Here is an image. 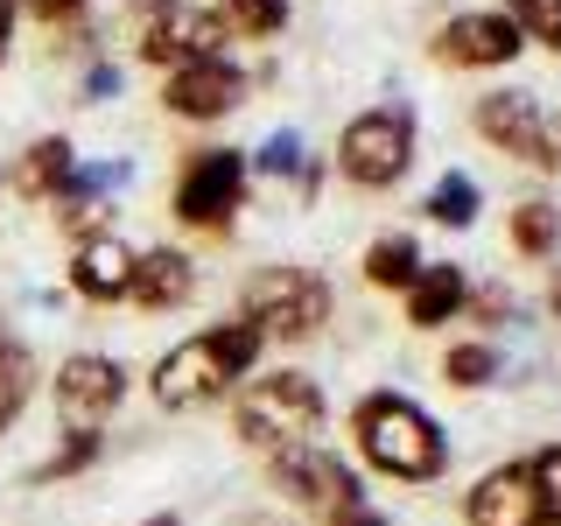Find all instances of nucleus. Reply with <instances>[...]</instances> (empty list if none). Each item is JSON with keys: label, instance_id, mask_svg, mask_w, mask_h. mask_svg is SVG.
<instances>
[{"label": "nucleus", "instance_id": "17", "mask_svg": "<svg viewBox=\"0 0 561 526\" xmlns=\"http://www.w3.org/2000/svg\"><path fill=\"white\" fill-rule=\"evenodd\" d=\"M456 309H463V274H456V267H421L414 295H408V323L435 330V323H449Z\"/></svg>", "mask_w": 561, "mask_h": 526}, {"label": "nucleus", "instance_id": "25", "mask_svg": "<svg viewBox=\"0 0 561 526\" xmlns=\"http://www.w3.org/2000/svg\"><path fill=\"white\" fill-rule=\"evenodd\" d=\"M99 456V435H70V443L49 456V464H35V484H57V478H78L84 464Z\"/></svg>", "mask_w": 561, "mask_h": 526}, {"label": "nucleus", "instance_id": "8", "mask_svg": "<svg viewBox=\"0 0 561 526\" xmlns=\"http://www.w3.org/2000/svg\"><path fill=\"white\" fill-rule=\"evenodd\" d=\"M274 484L288 491L295 505H316V513H351V505H365L358 499V478H351V464L344 456H330V449H316V443H302V449H280L274 456Z\"/></svg>", "mask_w": 561, "mask_h": 526}, {"label": "nucleus", "instance_id": "1", "mask_svg": "<svg viewBox=\"0 0 561 526\" xmlns=\"http://www.w3.org/2000/svg\"><path fill=\"white\" fill-rule=\"evenodd\" d=\"M260 330L245 323H218V330H204V338H183L169 351L162 365H154V400H162L169 414H183V408H204V400H218L232 379L253 373V358H260Z\"/></svg>", "mask_w": 561, "mask_h": 526}, {"label": "nucleus", "instance_id": "33", "mask_svg": "<svg viewBox=\"0 0 561 526\" xmlns=\"http://www.w3.org/2000/svg\"><path fill=\"white\" fill-rule=\"evenodd\" d=\"M140 526H183V519H175V513H154V519H140Z\"/></svg>", "mask_w": 561, "mask_h": 526}, {"label": "nucleus", "instance_id": "28", "mask_svg": "<svg viewBox=\"0 0 561 526\" xmlns=\"http://www.w3.org/2000/svg\"><path fill=\"white\" fill-rule=\"evenodd\" d=\"M43 22H70V14H84V0H28Z\"/></svg>", "mask_w": 561, "mask_h": 526}, {"label": "nucleus", "instance_id": "13", "mask_svg": "<svg viewBox=\"0 0 561 526\" xmlns=\"http://www.w3.org/2000/svg\"><path fill=\"white\" fill-rule=\"evenodd\" d=\"M470 526H540V499H534V470L505 464L484 470L470 491Z\"/></svg>", "mask_w": 561, "mask_h": 526}, {"label": "nucleus", "instance_id": "22", "mask_svg": "<svg viewBox=\"0 0 561 526\" xmlns=\"http://www.w3.org/2000/svg\"><path fill=\"white\" fill-rule=\"evenodd\" d=\"M428 218L470 225V218H478V183H470V175H443V183L428 190Z\"/></svg>", "mask_w": 561, "mask_h": 526}, {"label": "nucleus", "instance_id": "6", "mask_svg": "<svg viewBox=\"0 0 561 526\" xmlns=\"http://www.w3.org/2000/svg\"><path fill=\"white\" fill-rule=\"evenodd\" d=\"M127 400V365L105 351H78L57 365V421L70 435H99V421Z\"/></svg>", "mask_w": 561, "mask_h": 526}, {"label": "nucleus", "instance_id": "14", "mask_svg": "<svg viewBox=\"0 0 561 526\" xmlns=\"http://www.w3.org/2000/svg\"><path fill=\"white\" fill-rule=\"evenodd\" d=\"M70 288H78L84 302H119V295L134 288V245H119L113 232L84 239L78 260H70Z\"/></svg>", "mask_w": 561, "mask_h": 526}, {"label": "nucleus", "instance_id": "12", "mask_svg": "<svg viewBox=\"0 0 561 526\" xmlns=\"http://www.w3.org/2000/svg\"><path fill=\"white\" fill-rule=\"evenodd\" d=\"M435 49H443V64H470V70L513 64L519 57V28H513V14H456V22L435 35Z\"/></svg>", "mask_w": 561, "mask_h": 526}, {"label": "nucleus", "instance_id": "18", "mask_svg": "<svg viewBox=\"0 0 561 526\" xmlns=\"http://www.w3.org/2000/svg\"><path fill=\"white\" fill-rule=\"evenodd\" d=\"M414 274H421V253H414L408 232L373 239V253H365V281H379V288H414Z\"/></svg>", "mask_w": 561, "mask_h": 526}, {"label": "nucleus", "instance_id": "31", "mask_svg": "<svg viewBox=\"0 0 561 526\" xmlns=\"http://www.w3.org/2000/svg\"><path fill=\"white\" fill-rule=\"evenodd\" d=\"M232 526H288V519H280V513H239Z\"/></svg>", "mask_w": 561, "mask_h": 526}, {"label": "nucleus", "instance_id": "19", "mask_svg": "<svg viewBox=\"0 0 561 526\" xmlns=\"http://www.w3.org/2000/svg\"><path fill=\"white\" fill-rule=\"evenodd\" d=\"M28 386H35V358L28 351H8V358H0V435H8L14 414L28 408Z\"/></svg>", "mask_w": 561, "mask_h": 526}, {"label": "nucleus", "instance_id": "11", "mask_svg": "<svg viewBox=\"0 0 561 526\" xmlns=\"http://www.w3.org/2000/svg\"><path fill=\"white\" fill-rule=\"evenodd\" d=\"M245 92V78L225 57H197V64H183V70H169V113H183V119H218V113H232Z\"/></svg>", "mask_w": 561, "mask_h": 526}, {"label": "nucleus", "instance_id": "16", "mask_svg": "<svg viewBox=\"0 0 561 526\" xmlns=\"http://www.w3.org/2000/svg\"><path fill=\"white\" fill-rule=\"evenodd\" d=\"M70 169H78L70 140H64V134H43V140L22 155V162H14V190H22V197H57V190L70 183Z\"/></svg>", "mask_w": 561, "mask_h": 526}, {"label": "nucleus", "instance_id": "30", "mask_svg": "<svg viewBox=\"0 0 561 526\" xmlns=\"http://www.w3.org/2000/svg\"><path fill=\"white\" fill-rule=\"evenodd\" d=\"M330 526H386V519H379V513H365V505H351V513H337Z\"/></svg>", "mask_w": 561, "mask_h": 526}, {"label": "nucleus", "instance_id": "5", "mask_svg": "<svg viewBox=\"0 0 561 526\" xmlns=\"http://www.w3.org/2000/svg\"><path fill=\"white\" fill-rule=\"evenodd\" d=\"M414 162V119L400 105H379V113H358L337 140V169L365 190H386L400 169Z\"/></svg>", "mask_w": 561, "mask_h": 526}, {"label": "nucleus", "instance_id": "27", "mask_svg": "<svg viewBox=\"0 0 561 526\" xmlns=\"http://www.w3.org/2000/svg\"><path fill=\"white\" fill-rule=\"evenodd\" d=\"M260 169H267V175H288V169H302V140H295V134H274L267 148H260Z\"/></svg>", "mask_w": 561, "mask_h": 526}, {"label": "nucleus", "instance_id": "34", "mask_svg": "<svg viewBox=\"0 0 561 526\" xmlns=\"http://www.w3.org/2000/svg\"><path fill=\"white\" fill-rule=\"evenodd\" d=\"M0 49H8V35H0Z\"/></svg>", "mask_w": 561, "mask_h": 526}, {"label": "nucleus", "instance_id": "10", "mask_svg": "<svg viewBox=\"0 0 561 526\" xmlns=\"http://www.w3.org/2000/svg\"><path fill=\"white\" fill-rule=\"evenodd\" d=\"M225 43V22L204 8H183V0H169V8H154L148 22H140V57L148 64H197V57H218Z\"/></svg>", "mask_w": 561, "mask_h": 526}, {"label": "nucleus", "instance_id": "7", "mask_svg": "<svg viewBox=\"0 0 561 526\" xmlns=\"http://www.w3.org/2000/svg\"><path fill=\"white\" fill-rule=\"evenodd\" d=\"M239 197H245V155H232V148H204L197 162L183 169V183H175V218H183V225H204V232H218V225L239 210Z\"/></svg>", "mask_w": 561, "mask_h": 526}, {"label": "nucleus", "instance_id": "9", "mask_svg": "<svg viewBox=\"0 0 561 526\" xmlns=\"http://www.w3.org/2000/svg\"><path fill=\"white\" fill-rule=\"evenodd\" d=\"M478 127L499 140V148H513V155H526L534 169H561V127L548 113H540L526 92H499V99H484L478 105Z\"/></svg>", "mask_w": 561, "mask_h": 526}, {"label": "nucleus", "instance_id": "4", "mask_svg": "<svg viewBox=\"0 0 561 526\" xmlns=\"http://www.w3.org/2000/svg\"><path fill=\"white\" fill-rule=\"evenodd\" d=\"M245 323L260 338H309L330 323V288L309 267H267L245 281Z\"/></svg>", "mask_w": 561, "mask_h": 526}, {"label": "nucleus", "instance_id": "23", "mask_svg": "<svg viewBox=\"0 0 561 526\" xmlns=\"http://www.w3.org/2000/svg\"><path fill=\"white\" fill-rule=\"evenodd\" d=\"M526 470H534V499H540V519H554V526H561V443H554V449H540V456H534Z\"/></svg>", "mask_w": 561, "mask_h": 526}, {"label": "nucleus", "instance_id": "15", "mask_svg": "<svg viewBox=\"0 0 561 526\" xmlns=\"http://www.w3.org/2000/svg\"><path fill=\"white\" fill-rule=\"evenodd\" d=\"M190 288H197V267H190V253H175V245H154V253H134V302L140 309H175L190 302Z\"/></svg>", "mask_w": 561, "mask_h": 526}, {"label": "nucleus", "instance_id": "21", "mask_svg": "<svg viewBox=\"0 0 561 526\" xmlns=\"http://www.w3.org/2000/svg\"><path fill=\"white\" fill-rule=\"evenodd\" d=\"M554 239H561V210L554 204H519L513 210V245L519 253H548Z\"/></svg>", "mask_w": 561, "mask_h": 526}, {"label": "nucleus", "instance_id": "26", "mask_svg": "<svg viewBox=\"0 0 561 526\" xmlns=\"http://www.w3.org/2000/svg\"><path fill=\"white\" fill-rule=\"evenodd\" d=\"M513 28H534L548 49H561V0H513Z\"/></svg>", "mask_w": 561, "mask_h": 526}, {"label": "nucleus", "instance_id": "2", "mask_svg": "<svg viewBox=\"0 0 561 526\" xmlns=\"http://www.w3.org/2000/svg\"><path fill=\"white\" fill-rule=\"evenodd\" d=\"M351 435H358L365 464L386 470V478H408V484L435 478L443 456H449L443 449V428H435L408 393H365L358 414H351Z\"/></svg>", "mask_w": 561, "mask_h": 526}, {"label": "nucleus", "instance_id": "20", "mask_svg": "<svg viewBox=\"0 0 561 526\" xmlns=\"http://www.w3.org/2000/svg\"><path fill=\"white\" fill-rule=\"evenodd\" d=\"M218 22L239 35H274L288 22V0H218Z\"/></svg>", "mask_w": 561, "mask_h": 526}, {"label": "nucleus", "instance_id": "32", "mask_svg": "<svg viewBox=\"0 0 561 526\" xmlns=\"http://www.w3.org/2000/svg\"><path fill=\"white\" fill-rule=\"evenodd\" d=\"M14 8H22V0H0V35H8V22H14Z\"/></svg>", "mask_w": 561, "mask_h": 526}, {"label": "nucleus", "instance_id": "3", "mask_svg": "<svg viewBox=\"0 0 561 526\" xmlns=\"http://www.w3.org/2000/svg\"><path fill=\"white\" fill-rule=\"evenodd\" d=\"M232 428L245 435L253 449H302L316 428H323V393H316V379L309 373H267V379H253L239 393V408H232Z\"/></svg>", "mask_w": 561, "mask_h": 526}, {"label": "nucleus", "instance_id": "24", "mask_svg": "<svg viewBox=\"0 0 561 526\" xmlns=\"http://www.w3.org/2000/svg\"><path fill=\"white\" fill-rule=\"evenodd\" d=\"M443 373L456 386H484V379H499V358H491V344H456L443 358Z\"/></svg>", "mask_w": 561, "mask_h": 526}, {"label": "nucleus", "instance_id": "29", "mask_svg": "<svg viewBox=\"0 0 561 526\" xmlns=\"http://www.w3.org/2000/svg\"><path fill=\"white\" fill-rule=\"evenodd\" d=\"M84 92H92V99H105V92H119V70H113V64H99L92 78H84Z\"/></svg>", "mask_w": 561, "mask_h": 526}]
</instances>
